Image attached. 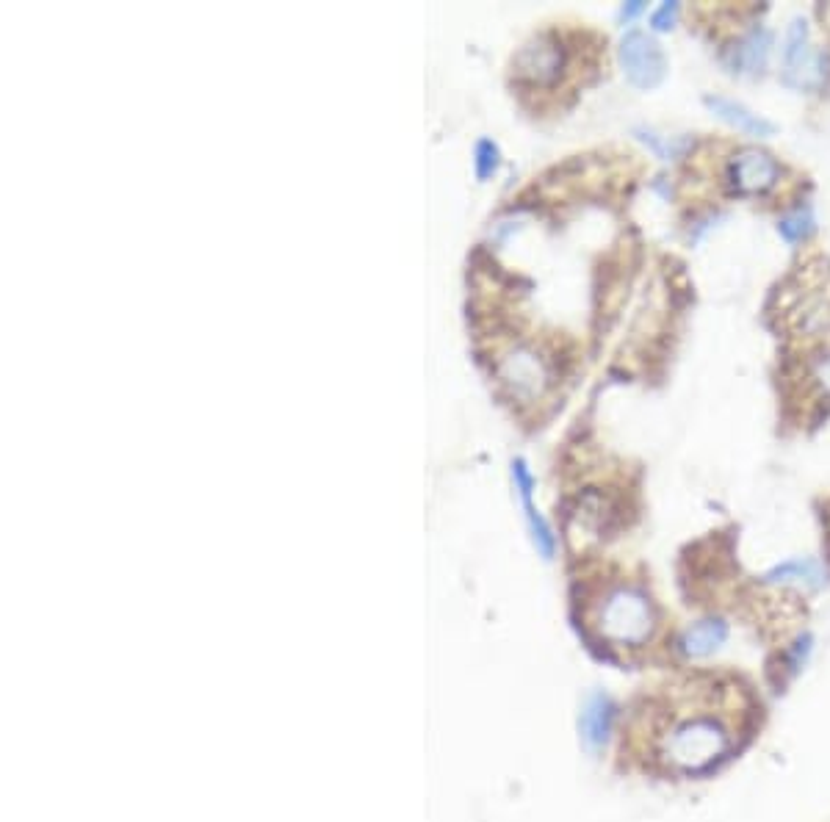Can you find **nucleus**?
<instances>
[{
  "instance_id": "obj_1",
  "label": "nucleus",
  "mask_w": 830,
  "mask_h": 822,
  "mask_svg": "<svg viewBox=\"0 0 830 822\" xmlns=\"http://www.w3.org/2000/svg\"><path fill=\"white\" fill-rule=\"evenodd\" d=\"M739 681L700 673L673 681L640 715L642 759L662 773H703L728 759L753 726Z\"/></svg>"
},
{
  "instance_id": "obj_2",
  "label": "nucleus",
  "mask_w": 830,
  "mask_h": 822,
  "mask_svg": "<svg viewBox=\"0 0 830 822\" xmlns=\"http://www.w3.org/2000/svg\"><path fill=\"white\" fill-rule=\"evenodd\" d=\"M595 637L617 651H642L653 643L659 618L651 596L634 584H615L590 609Z\"/></svg>"
},
{
  "instance_id": "obj_3",
  "label": "nucleus",
  "mask_w": 830,
  "mask_h": 822,
  "mask_svg": "<svg viewBox=\"0 0 830 822\" xmlns=\"http://www.w3.org/2000/svg\"><path fill=\"white\" fill-rule=\"evenodd\" d=\"M825 78V56L811 48L806 20H795L783 42V81L795 89H811Z\"/></svg>"
},
{
  "instance_id": "obj_4",
  "label": "nucleus",
  "mask_w": 830,
  "mask_h": 822,
  "mask_svg": "<svg viewBox=\"0 0 830 822\" xmlns=\"http://www.w3.org/2000/svg\"><path fill=\"white\" fill-rule=\"evenodd\" d=\"M620 64L631 84L640 89H656L664 81L667 61L662 48L642 31H629L620 42Z\"/></svg>"
},
{
  "instance_id": "obj_5",
  "label": "nucleus",
  "mask_w": 830,
  "mask_h": 822,
  "mask_svg": "<svg viewBox=\"0 0 830 822\" xmlns=\"http://www.w3.org/2000/svg\"><path fill=\"white\" fill-rule=\"evenodd\" d=\"M562 70V48L554 36H537L512 61V72L521 84L548 86L554 84Z\"/></svg>"
},
{
  "instance_id": "obj_6",
  "label": "nucleus",
  "mask_w": 830,
  "mask_h": 822,
  "mask_svg": "<svg viewBox=\"0 0 830 822\" xmlns=\"http://www.w3.org/2000/svg\"><path fill=\"white\" fill-rule=\"evenodd\" d=\"M781 175V167L775 164V158L761 150H745L734 158L731 164V183L742 194H759L767 191Z\"/></svg>"
},
{
  "instance_id": "obj_7",
  "label": "nucleus",
  "mask_w": 830,
  "mask_h": 822,
  "mask_svg": "<svg viewBox=\"0 0 830 822\" xmlns=\"http://www.w3.org/2000/svg\"><path fill=\"white\" fill-rule=\"evenodd\" d=\"M512 479H515V488H518V493H521L523 513H526V521H529V529H532L534 546H537V551H540L546 560H551V557H554V551H557V537H554V532H551V526H548L546 518L537 513V507H534V501H532L534 477H532V471H529V465H526V460H515V463H512Z\"/></svg>"
},
{
  "instance_id": "obj_8",
  "label": "nucleus",
  "mask_w": 830,
  "mask_h": 822,
  "mask_svg": "<svg viewBox=\"0 0 830 822\" xmlns=\"http://www.w3.org/2000/svg\"><path fill=\"white\" fill-rule=\"evenodd\" d=\"M501 380L518 396H537L546 388V366L529 349H515L501 363Z\"/></svg>"
},
{
  "instance_id": "obj_9",
  "label": "nucleus",
  "mask_w": 830,
  "mask_h": 822,
  "mask_svg": "<svg viewBox=\"0 0 830 822\" xmlns=\"http://www.w3.org/2000/svg\"><path fill=\"white\" fill-rule=\"evenodd\" d=\"M615 715H617V706L609 695H604V692H595V695L587 698V703H584V709H581V717H579V731H581V739H584V745H587L590 751L604 748L606 739H609V734H612V726H615Z\"/></svg>"
},
{
  "instance_id": "obj_10",
  "label": "nucleus",
  "mask_w": 830,
  "mask_h": 822,
  "mask_svg": "<svg viewBox=\"0 0 830 822\" xmlns=\"http://www.w3.org/2000/svg\"><path fill=\"white\" fill-rule=\"evenodd\" d=\"M703 103H706V108L712 111L714 117H720V120L728 122L731 128L747 133V136L770 139L772 133H775V125H772L770 120H764V117H759V114H753L750 108L742 106V103H736V100H731V97L706 95L703 97Z\"/></svg>"
},
{
  "instance_id": "obj_11",
  "label": "nucleus",
  "mask_w": 830,
  "mask_h": 822,
  "mask_svg": "<svg viewBox=\"0 0 830 822\" xmlns=\"http://www.w3.org/2000/svg\"><path fill=\"white\" fill-rule=\"evenodd\" d=\"M725 640H728V623L725 620H700L684 632L681 651L689 659H703V656L714 654L720 645H725Z\"/></svg>"
},
{
  "instance_id": "obj_12",
  "label": "nucleus",
  "mask_w": 830,
  "mask_h": 822,
  "mask_svg": "<svg viewBox=\"0 0 830 822\" xmlns=\"http://www.w3.org/2000/svg\"><path fill=\"white\" fill-rule=\"evenodd\" d=\"M772 34L767 28H753L731 53V67L736 72H761L770 59Z\"/></svg>"
},
{
  "instance_id": "obj_13",
  "label": "nucleus",
  "mask_w": 830,
  "mask_h": 822,
  "mask_svg": "<svg viewBox=\"0 0 830 822\" xmlns=\"http://www.w3.org/2000/svg\"><path fill=\"white\" fill-rule=\"evenodd\" d=\"M767 584H803V587H819L822 584V568L814 560H789L775 565L772 571L761 576Z\"/></svg>"
},
{
  "instance_id": "obj_14",
  "label": "nucleus",
  "mask_w": 830,
  "mask_h": 822,
  "mask_svg": "<svg viewBox=\"0 0 830 822\" xmlns=\"http://www.w3.org/2000/svg\"><path fill=\"white\" fill-rule=\"evenodd\" d=\"M778 230H781V236L789 241V244H795V241L806 239L808 233L814 230V216H811L808 208H800V211H795V214L783 216Z\"/></svg>"
},
{
  "instance_id": "obj_15",
  "label": "nucleus",
  "mask_w": 830,
  "mask_h": 822,
  "mask_svg": "<svg viewBox=\"0 0 830 822\" xmlns=\"http://www.w3.org/2000/svg\"><path fill=\"white\" fill-rule=\"evenodd\" d=\"M637 139L648 144L653 153L659 155V158H664V161L676 158V155L687 147L684 139H664V136H659V133H653V131H637Z\"/></svg>"
},
{
  "instance_id": "obj_16",
  "label": "nucleus",
  "mask_w": 830,
  "mask_h": 822,
  "mask_svg": "<svg viewBox=\"0 0 830 822\" xmlns=\"http://www.w3.org/2000/svg\"><path fill=\"white\" fill-rule=\"evenodd\" d=\"M498 169V147L490 139L476 144V178L487 180L496 175Z\"/></svg>"
},
{
  "instance_id": "obj_17",
  "label": "nucleus",
  "mask_w": 830,
  "mask_h": 822,
  "mask_svg": "<svg viewBox=\"0 0 830 822\" xmlns=\"http://www.w3.org/2000/svg\"><path fill=\"white\" fill-rule=\"evenodd\" d=\"M676 17H678V3H662V6H659L651 17L653 31H670V28L676 25Z\"/></svg>"
},
{
  "instance_id": "obj_18",
  "label": "nucleus",
  "mask_w": 830,
  "mask_h": 822,
  "mask_svg": "<svg viewBox=\"0 0 830 822\" xmlns=\"http://www.w3.org/2000/svg\"><path fill=\"white\" fill-rule=\"evenodd\" d=\"M814 377L822 382V388H825V391H830V355L828 358L817 360V366H814Z\"/></svg>"
},
{
  "instance_id": "obj_19",
  "label": "nucleus",
  "mask_w": 830,
  "mask_h": 822,
  "mask_svg": "<svg viewBox=\"0 0 830 822\" xmlns=\"http://www.w3.org/2000/svg\"><path fill=\"white\" fill-rule=\"evenodd\" d=\"M642 9H645V3H640V0H634V3H629V6H623V12H620V17H623V20H634V17H637V14H640Z\"/></svg>"
}]
</instances>
